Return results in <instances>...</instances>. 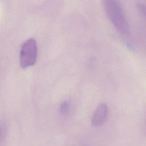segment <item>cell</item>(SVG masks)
Masks as SVG:
<instances>
[{"label":"cell","mask_w":146,"mask_h":146,"mask_svg":"<svg viewBox=\"0 0 146 146\" xmlns=\"http://www.w3.org/2000/svg\"><path fill=\"white\" fill-rule=\"evenodd\" d=\"M102 3L108 19L116 30L123 35H128L130 27L121 3L116 0H105Z\"/></svg>","instance_id":"6da1fadb"},{"label":"cell","mask_w":146,"mask_h":146,"mask_svg":"<svg viewBox=\"0 0 146 146\" xmlns=\"http://www.w3.org/2000/svg\"><path fill=\"white\" fill-rule=\"evenodd\" d=\"M38 56V46L34 38L27 39L22 45L19 52V64L26 68L35 64Z\"/></svg>","instance_id":"7a4b0ae2"},{"label":"cell","mask_w":146,"mask_h":146,"mask_svg":"<svg viewBox=\"0 0 146 146\" xmlns=\"http://www.w3.org/2000/svg\"><path fill=\"white\" fill-rule=\"evenodd\" d=\"M108 113V108L106 103H100L95 110L91 122L94 127H99L106 121Z\"/></svg>","instance_id":"3957f363"},{"label":"cell","mask_w":146,"mask_h":146,"mask_svg":"<svg viewBox=\"0 0 146 146\" xmlns=\"http://www.w3.org/2000/svg\"><path fill=\"white\" fill-rule=\"evenodd\" d=\"M70 110V104L67 101L63 102L59 107V112L62 115H66Z\"/></svg>","instance_id":"277c9868"},{"label":"cell","mask_w":146,"mask_h":146,"mask_svg":"<svg viewBox=\"0 0 146 146\" xmlns=\"http://www.w3.org/2000/svg\"><path fill=\"white\" fill-rule=\"evenodd\" d=\"M7 134V126L5 123H1V136H0V142L2 143L5 139Z\"/></svg>","instance_id":"5b68a950"},{"label":"cell","mask_w":146,"mask_h":146,"mask_svg":"<svg viewBox=\"0 0 146 146\" xmlns=\"http://www.w3.org/2000/svg\"><path fill=\"white\" fill-rule=\"evenodd\" d=\"M137 6L139 8V10H140V13L143 14V17H145V3H144L143 2H139L137 4Z\"/></svg>","instance_id":"8992f818"}]
</instances>
